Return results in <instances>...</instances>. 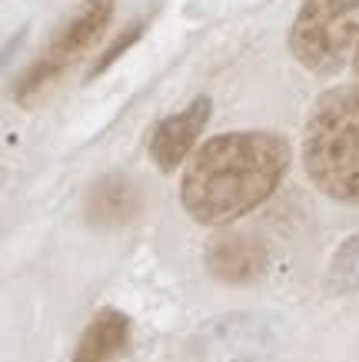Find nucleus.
<instances>
[{
    "mask_svg": "<svg viewBox=\"0 0 359 362\" xmlns=\"http://www.w3.org/2000/svg\"><path fill=\"white\" fill-rule=\"evenodd\" d=\"M290 170V143L270 130H237L196 146L180 180V203L203 226H223L273 197Z\"/></svg>",
    "mask_w": 359,
    "mask_h": 362,
    "instance_id": "1",
    "label": "nucleus"
},
{
    "mask_svg": "<svg viewBox=\"0 0 359 362\" xmlns=\"http://www.w3.org/2000/svg\"><path fill=\"white\" fill-rule=\"evenodd\" d=\"M306 176L323 197L359 206V87L326 90L303 130Z\"/></svg>",
    "mask_w": 359,
    "mask_h": 362,
    "instance_id": "2",
    "label": "nucleus"
},
{
    "mask_svg": "<svg viewBox=\"0 0 359 362\" xmlns=\"http://www.w3.org/2000/svg\"><path fill=\"white\" fill-rule=\"evenodd\" d=\"M359 47V0H303L290 27V54L316 77L339 74Z\"/></svg>",
    "mask_w": 359,
    "mask_h": 362,
    "instance_id": "3",
    "label": "nucleus"
},
{
    "mask_svg": "<svg viewBox=\"0 0 359 362\" xmlns=\"http://www.w3.org/2000/svg\"><path fill=\"white\" fill-rule=\"evenodd\" d=\"M110 17H113V0H84V7L76 11L74 21L64 23V27L57 30L54 40L47 44L44 54L37 57V60L21 74L17 87H13L17 103L30 107L33 100L40 97V93L64 74L67 66L76 64L80 54L97 40L100 33L107 30Z\"/></svg>",
    "mask_w": 359,
    "mask_h": 362,
    "instance_id": "4",
    "label": "nucleus"
},
{
    "mask_svg": "<svg viewBox=\"0 0 359 362\" xmlns=\"http://www.w3.org/2000/svg\"><path fill=\"white\" fill-rule=\"evenodd\" d=\"M210 113H213V100L196 97L186 110L170 113V117H164V120L153 127L150 156L164 173H173L186 156L196 153V140H200L203 127L210 123Z\"/></svg>",
    "mask_w": 359,
    "mask_h": 362,
    "instance_id": "5",
    "label": "nucleus"
},
{
    "mask_svg": "<svg viewBox=\"0 0 359 362\" xmlns=\"http://www.w3.org/2000/svg\"><path fill=\"white\" fill-rule=\"evenodd\" d=\"M207 269L223 283H253L266 269V250L260 240H253L246 233H229L210 243Z\"/></svg>",
    "mask_w": 359,
    "mask_h": 362,
    "instance_id": "6",
    "label": "nucleus"
},
{
    "mask_svg": "<svg viewBox=\"0 0 359 362\" xmlns=\"http://www.w3.org/2000/svg\"><path fill=\"white\" fill-rule=\"evenodd\" d=\"M140 213V189L130 176L107 173L87 193V220L93 226H123Z\"/></svg>",
    "mask_w": 359,
    "mask_h": 362,
    "instance_id": "7",
    "label": "nucleus"
},
{
    "mask_svg": "<svg viewBox=\"0 0 359 362\" xmlns=\"http://www.w3.org/2000/svg\"><path fill=\"white\" fill-rule=\"evenodd\" d=\"M127 339H130V319L120 309H100L90 319L87 332L80 336L74 362H113L127 349Z\"/></svg>",
    "mask_w": 359,
    "mask_h": 362,
    "instance_id": "8",
    "label": "nucleus"
},
{
    "mask_svg": "<svg viewBox=\"0 0 359 362\" xmlns=\"http://www.w3.org/2000/svg\"><path fill=\"white\" fill-rule=\"evenodd\" d=\"M326 289L336 293V296H346V293H356L359 289V233L349 236L336 250L333 263H329V273H326Z\"/></svg>",
    "mask_w": 359,
    "mask_h": 362,
    "instance_id": "9",
    "label": "nucleus"
},
{
    "mask_svg": "<svg viewBox=\"0 0 359 362\" xmlns=\"http://www.w3.org/2000/svg\"><path fill=\"white\" fill-rule=\"evenodd\" d=\"M143 37V21H137V23H130V27H127V30L120 33L117 40H113V44L107 47V50H103V57H100L97 64L90 66L87 70V80H93V77H100V74H103V70H107V66H113L120 60V57L127 54V50H130L133 44H137V40H140Z\"/></svg>",
    "mask_w": 359,
    "mask_h": 362,
    "instance_id": "10",
    "label": "nucleus"
},
{
    "mask_svg": "<svg viewBox=\"0 0 359 362\" xmlns=\"http://www.w3.org/2000/svg\"><path fill=\"white\" fill-rule=\"evenodd\" d=\"M353 70H356V77H359V47H356V54H353Z\"/></svg>",
    "mask_w": 359,
    "mask_h": 362,
    "instance_id": "11",
    "label": "nucleus"
}]
</instances>
